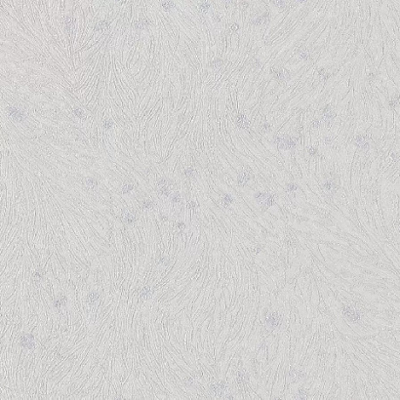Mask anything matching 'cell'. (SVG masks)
<instances>
[{
  "label": "cell",
  "instance_id": "obj_1",
  "mask_svg": "<svg viewBox=\"0 0 400 400\" xmlns=\"http://www.w3.org/2000/svg\"><path fill=\"white\" fill-rule=\"evenodd\" d=\"M274 143L280 149H293L297 146V139L291 136H282L274 138Z\"/></svg>",
  "mask_w": 400,
  "mask_h": 400
},
{
  "label": "cell",
  "instance_id": "obj_2",
  "mask_svg": "<svg viewBox=\"0 0 400 400\" xmlns=\"http://www.w3.org/2000/svg\"><path fill=\"white\" fill-rule=\"evenodd\" d=\"M270 74H272L273 78H274L277 82H283V81L287 80L289 77H290V72L289 70L285 69L284 68L280 65H273L270 68Z\"/></svg>",
  "mask_w": 400,
  "mask_h": 400
},
{
  "label": "cell",
  "instance_id": "obj_3",
  "mask_svg": "<svg viewBox=\"0 0 400 400\" xmlns=\"http://www.w3.org/2000/svg\"><path fill=\"white\" fill-rule=\"evenodd\" d=\"M343 314L347 320L350 322H353V323H355V322H357L359 319H360L359 313L355 309H353L352 307H350L349 306L343 307Z\"/></svg>",
  "mask_w": 400,
  "mask_h": 400
},
{
  "label": "cell",
  "instance_id": "obj_4",
  "mask_svg": "<svg viewBox=\"0 0 400 400\" xmlns=\"http://www.w3.org/2000/svg\"><path fill=\"white\" fill-rule=\"evenodd\" d=\"M20 346L27 349H34V337L31 334H24L20 339Z\"/></svg>",
  "mask_w": 400,
  "mask_h": 400
},
{
  "label": "cell",
  "instance_id": "obj_5",
  "mask_svg": "<svg viewBox=\"0 0 400 400\" xmlns=\"http://www.w3.org/2000/svg\"><path fill=\"white\" fill-rule=\"evenodd\" d=\"M280 322H281V318L279 316L278 312H276L269 313L268 316L266 317V325L271 329L278 327L280 325Z\"/></svg>",
  "mask_w": 400,
  "mask_h": 400
},
{
  "label": "cell",
  "instance_id": "obj_6",
  "mask_svg": "<svg viewBox=\"0 0 400 400\" xmlns=\"http://www.w3.org/2000/svg\"><path fill=\"white\" fill-rule=\"evenodd\" d=\"M7 112H8L9 115L12 117V119L17 121V122H22L25 119V114L23 112H21L20 109H18L17 107L15 106H9L7 109Z\"/></svg>",
  "mask_w": 400,
  "mask_h": 400
},
{
  "label": "cell",
  "instance_id": "obj_7",
  "mask_svg": "<svg viewBox=\"0 0 400 400\" xmlns=\"http://www.w3.org/2000/svg\"><path fill=\"white\" fill-rule=\"evenodd\" d=\"M150 25H151V22H150V20L149 19V18L142 16L139 20H137V21L134 22V24H133V27H134V28L137 29V30H143V29H146V28H149Z\"/></svg>",
  "mask_w": 400,
  "mask_h": 400
},
{
  "label": "cell",
  "instance_id": "obj_8",
  "mask_svg": "<svg viewBox=\"0 0 400 400\" xmlns=\"http://www.w3.org/2000/svg\"><path fill=\"white\" fill-rule=\"evenodd\" d=\"M354 143L355 146L360 147L362 149H367L369 146V138H367L366 135H358L354 139Z\"/></svg>",
  "mask_w": 400,
  "mask_h": 400
},
{
  "label": "cell",
  "instance_id": "obj_9",
  "mask_svg": "<svg viewBox=\"0 0 400 400\" xmlns=\"http://www.w3.org/2000/svg\"><path fill=\"white\" fill-rule=\"evenodd\" d=\"M235 123H236V125H237V127L239 129H243V130H245V129L249 128V121H248L246 116L244 115V114H242V113H239L238 115L236 116Z\"/></svg>",
  "mask_w": 400,
  "mask_h": 400
},
{
  "label": "cell",
  "instance_id": "obj_10",
  "mask_svg": "<svg viewBox=\"0 0 400 400\" xmlns=\"http://www.w3.org/2000/svg\"><path fill=\"white\" fill-rule=\"evenodd\" d=\"M252 179V174L249 171H243L237 177V183L240 187H244Z\"/></svg>",
  "mask_w": 400,
  "mask_h": 400
},
{
  "label": "cell",
  "instance_id": "obj_11",
  "mask_svg": "<svg viewBox=\"0 0 400 400\" xmlns=\"http://www.w3.org/2000/svg\"><path fill=\"white\" fill-rule=\"evenodd\" d=\"M275 204V196L273 194H268L266 199L264 202L261 203V210L262 212H265L268 208H270L271 206H273Z\"/></svg>",
  "mask_w": 400,
  "mask_h": 400
},
{
  "label": "cell",
  "instance_id": "obj_12",
  "mask_svg": "<svg viewBox=\"0 0 400 400\" xmlns=\"http://www.w3.org/2000/svg\"><path fill=\"white\" fill-rule=\"evenodd\" d=\"M323 116L325 118V120L328 121V122L332 121L336 117V112L332 109L331 106L328 105V106H325V109H323Z\"/></svg>",
  "mask_w": 400,
  "mask_h": 400
},
{
  "label": "cell",
  "instance_id": "obj_13",
  "mask_svg": "<svg viewBox=\"0 0 400 400\" xmlns=\"http://www.w3.org/2000/svg\"><path fill=\"white\" fill-rule=\"evenodd\" d=\"M137 216L133 213H126L123 215V217L121 218V221L123 223L127 224V225H133L137 222Z\"/></svg>",
  "mask_w": 400,
  "mask_h": 400
},
{
  "label": "cell",
  "instance_id": "obj_14",
  "mask_svg": "<svg viewBox=\"0 0 400 400\" xmlns=\"http://www.w3.org/2000/svg\"><path fill=\"white\" fill-rule=\"evenodd\" d=\"M268 19H269V13H268V12H265V13H264L262 15H261V16H259L258 18H256V19H255V21L253 22V24H254L255 25H262V24H265L266 22L268 21Z\"/></svg>",
  "mask_w": 400,
  "mask_h": 400
},
{
  "label": "cell",
  "instance_id": "obj_15",
  "mask_svg": "<svg viewBox=\"0 0 400 400\" xmlns=\"http://www.w3.org/2000/svg\"><path fill=\"white\" fill-rule=\"evenodd\" d=\"M109 28V22L107 21H100L99 23H97L94 27V30L95 31H102V30H106V29Z\"/></svg>",
  "mask_w": 400,
  "mask_h": 400
},
{
  "label": "cell",
  "instance_id": "obj_16",
  "mask_svg": "<svg viewBox=\"0 0 400 400\" xmlns=\"http://www.w3.org/2000/svg\"><path fill=\"white\" fill-rule=\"evenodd\" d=\"M99 299H100V295L97 293V292H90V293L87 295L86 302H87V303H89V305H93V303H97L99 301Z\"/></svg>",
  "mask_w": 400,
  "mask_h": 400
},
{
  "label": "cell",
  "instance_id": "obj_17",
  "mask_svg": "<svg viewBox=\"0 0 400 400\" xmlns=\"http://www.w3.org/2000/svg\"><path fill=\"white\" fill-rule=\"evenodd\" d=\"M141 206H142V208H143V209L151 210V209H153L154 207H155V203H154L151 199L146 198V199H143V200L142 203H141Z\"/></svg>",
  "mask_w": 400,
  "mask_h": 400
},
{
  "label": "cell",
  "instance_id": "obj_18",
  "mask_svg": "<svg viewBox=\"0 0 400 400\" xmlns=\"http://www.w3.org/2000/svg\"><path fill=\"white\" fill-rule=\"evenodd\" d=\"M84 183L85 184L89 187V188H95L98 187V181L95 179V178L92 177H87L84 179Z\"/></svg>",
  "mask_w": 400,
  "mask_h": 400
},
{
  "label": "cell",
  "instance_id": "obj_19",
  "mask_svg": "<svg viewBox=\"0 0 400 400\" xmlns=\"http://www.w3.org/2000/svg\"><path fill=\"white\" fill-rule=\"evenodd\" d=\"M65 303H66V297H65V295L62 294V295L59 296L58 299H56L54 301V306L58 307V309H60L62 306H65Z\"/></svg>",
  "mask_w": 400,
  "mask_h": 400
},
{
  "label": "cell",
  "instance_id": "obj_20",
  "mask_svg": "<svg viewBox=\"0 0 400 400\" xmlns=\"http://www.w3.org/2000/svg\"><path fill=\"white\" fill-rule=\"evenodd\" d=\"M157 187H165V186H167V187H171V186H173L174 184V181H172V180H170V179H168V178H161V179H159L158 181H157Z\"/></svg>",
  "mask_w": 400,
  "mask_h": 400
},
{
  "label": "cell",
  "instance_id": "obj_21",
  "mask_svg": "<svg viewBox=\"0 0 400 400\" xmlns=\"http://www.w3.org/2000/svg\"><path fill=\"white\" fill-rule=\"evenodd\" d=\"M134 184L133 183H131V181H126V183L122 186V188H121V192L123 194H127V193H129V192H131L133 190H134Z\"/></svg>",
  "mask_w": 400,
  "mask_h": 400
},
{
  "label": "cell",
  "instance_id": "obj_22",
  "mask_svg": "<svg viewBox=\"0 0 400 400\" xmlns=\"http://www.w3.org/2000/svg\"><path fill=\"white\" fill-rule=\"evenodd\" d=\"M268 195V193H266V192L259 191V192H256V193H255L254 198H255V200H256L258 203H260V204H261V203H262L266 199Z\"/></svg>",
  "mask_w": 400,
  "mask_h": 400
},
{
  "label": "cell",
  "instance_id": "obj_23",
  "mask_svg": "<svg viewBox=\"0 0 400 400\" xmlns=\"http://www.w3.org/2000/svg\"><path fill=\"white\" fill-rule=\"evenodd\" d=\"M298 53L300 54V57H301L303 60H309V59L310 58V55H309V51L306 49V48L305 47V46H302L300 49L298 50Z\"/></svg>",
  "mask_w": 400,
  "mask_h": 400
},
{
  "label": "cell",
  "instance_id": "obj_24",
  "mask_svg": "<svg viewBox=\"0 0 400 400\" xmlns=\"http://www.w3.org/2000/svg\"><path fill=\"white\" fill-rule=\"evenodd\" d=\"M160 6H161V8L164 11H166V12H169V11H171L174 7H175V3H174L173 1H161L160 2Z\"/></svg>",
  "mask_w": 400,
  "mask_h": 400
},
{
  "label": "cell",
  "instance_id": "obj_25",
  "mask_svg": "<svg viewBox=\"0 0 400 400\" xmlns=\"http://www.w3.org/2000/svg\"><path fill=\"white\" fill-rule=\"evenodd\" d=\"M232 202H233V198L229 194L223 195V197H222V203H223V205L225 207V208H228V207L232 204Z\"/></svg>",
  "mask_w": 400,
  "mask_h": 400
},
{
  "label": "cell",
  "instance_id": "obj_26",
  "mask_svg": "<svg viewBox=\"0 0 400 400\" xmlns=\"http://www.w3.org/2000/svg\"><path fill=\"white\" fill-rule=\"evenodd\" d=\"M150 292H151V288H150V286H146V287H143V290L141 291V294H140V299H141V301H144V300H146L147 299V297H149V295L150 294Z\"/></svg>",
  "mask_w": 400,
  "mask_h": 400
},
{
  "label": "cell",
  "instance_id": "obj_27",
  "mask_svg": "<svg viewBox=\"0 0 400 400\" xmlns=\"http://www.w3.org/2000/svg\"><path fill=\"white\" fill-rule=\"evenodd\" d=\"M324 190H327V191H330V192H335L336 190H337V187H336V184L333 183V181H326V183L324 184Z\"/></svg>",
  "mask_w": 400,
  "mask_h": 400
},
{
  "label": "cell",
  "instance_id": "obj_28",
  "mask_svg": "<svg viewBox=\"0 0 400 400\" xmlns=\"http://www.w3.org/2000/svg\"><path fill=\"white\" fill-rule=\"evenodd\" d=\"M198 8H199V10L201 11L202 13H206L207 11H208V9L210 8V3L207 2V1L200 2L198 4Z\"/></svg>",
  "mask_w": 400,
  "mask_h": 400
},
{
  "label": "cell",
  "instance_id": "obj_29",
  "mask_svg": "<svg viewBox=\"0 0 400 400\" xmlns=\"http://www.w3.org/2000/svg\"><path fill=\"white\" fill-rule=\"evenodd\" d=\"M157 191H158L159 194L164 195V196H169L170 193H171V192H170V187H167V186L158 187Z\"/></svg>",
  "mask_w": 400,
  "mask_h": 400
},
{
  "label": "cell",
  "instance_id": "obj_30",
  "mask_svg": "<svg viewBox=\"0 0 400 400\" xmlns=\"http://www.w3.org/2000/svg\"><path fill=\"white\" fill-rule=\"evenodd\" d=\"M64 23H65V29L69 31L70 29H71V28L73 27V20H72V18L71 17H65Z\"/></svg>",
  "mask_w": 400,
  "mask_h": 400
},
{
  "label": "cell",
  "instance_id": "obj_31",
  "mask_svg": "<svg viewBox=\"0 0 400 400\" xmlns=\"http://www.w3.org/2000/svg\"><path fill=\"white\" fill-rule=\"evenodd\" d=\"M73 114L76 116V117H78V118H80V119H85L86 118V116H85V113H84V112H83V109H73Z\"/></svg>",
  "mask_w": 400,
  "mask_h": 400
},
{
  "label": "cell",
  "instance_id": "obj_32",
  "mask_svg": "<svg viewBox=\"0 0 400 400\" xmlns=\"http://www.w3.org/2000/svg\"><path fill=\"white\" fill-rule=\"evenodd\" d=\"M181 194H180V192L179 191H176V192H174V193L171 195V201L173 202V203H175V204H177V203H180L181 202Z\"/></svg>",
  "mask_w": 400,
  "mask_h": 400
},
{
  "label": "cell",
  "instance_id": "obj_33",
  "mask_svg": "<svg viewBox=\"0 0 400 400\" xmlns=\"http://www.w3.org/2000/svg\"><path fill=\"white\" fill-rule=\"evenodd\" d=\"M42 277H43V272L40 271V270H36V271L33 272V274H32V278L34 281H36V282H38V281L41 280Z\"/></svg>",
  "mask_w": 400,
  "mask_h": 400
},
{
  "label": "cell",
  "instance_id": "obj_34",
  "mask_svg": "<svg viewBox=\"0 0 400 400\" xmlns=\"http://www.w3.org/2000/svg\"><path fill=\"white\" fill-rule=\"evenodd\" d=\"M184 175H186L187 178H193L194 177V175H195V170L193 169V168H191V167H190V168H187L186 170H184Z\"/></svg>",
  "mask_w": 400,
  "mask_h": 400
},
{
  "label": "cell",
  "instance_id": "obj_35",
  "mask_svg": "<svg viewBox=\"0 0 400 400\" xmlns=\"http://www.w3.org/2000/svg\"><path fill=\"white\" fill-rule=\"evenodd\" d=\"M103 128H105L106 130H109V129H112V126H113V121H112V119H106L105 121H103Z\"/></svg>",
  "mask_w": 400,
  "mask_h": 400
},
{
  "label": "cell",
  "instance_id": "obj_36",
  "mask_svg": "<svg viewBox=\"0 0 400 400\" xmlns=\"http://www.w3.org/2000/svg\"><path fill=\"white\" fill-rule=\"evenodd\" d=\"M297 190H298V186L296 184L291 183V184H286V190L288 192H294Z\"/></svg>",
  "mask_w": 400,
  "mask_h": 400
},
{
  "label": "cell",
  "instance_id": "obj_37",
  "mask_svg": "<svg viewBox=\"0 0 400 400\" xmlns=\"http://www.w3.org/2000/svg\"><path fill=\"white\" fill-rule=\"evenodd\" d=\"M222 65H223V61L220 60V59H218V60H215L212 62H210V66H211V68H220Z\"/></svg>",
  "mask_w": 400,
  "mask_h": 400
},
{
  "label": "cell",
  "instance_id": "obj_38",
  "mask_svg": "<svg viewBox=\"0 0 400 400\" xmlns=\"http://www.w3.org/2000/svg\"><path fill=\"white\" fill-rule=\"evenodd\" d=\"M307 394H309V390H306V388L302 387V388H300V390H299V395H300V397H301V398L306 399Z\"/></svg>",
  "mask_w": 400,
  "mask_h": 400
},
{
  "label": "cell",
  "instance_id": "obj_39",
  "mask_svg": "<svg viewBox=\"0 0 400 400\" xmlns=\"http://www.w3.org/2000/svg\"><path fill=\"white\" fill-rule=\"evenodd\" d=\"M398 97H396V98H393V99H391L390 101V103H388V105H390V106L391 107V109H395L396 106H397V105H398Z\"/></svg>",
  "mask_w": 400,
  "mask_h": 400
},
{
  "label": "cell",
  "instance_id": "obj_40",
  "mask_svg": "<svg viewBox=\"0 0 400 400\" xmlns=\"http://www.w3.org/2000/svg\"><path fill=\"white\" fill-rule=\"evenodd\" d=\"M307 151H309V153L310 154V155H315L316 153H317V149L316 147H314V146H312V147H309V149H307Z\"/></svg>",
  "mask_w": 400,
  "mask_h": 400
},
{
  "label": "cell",
  "instance_id": "obj_41",
  "mask_svg": "<svg viewBox=\"0 0 400 400\" xmlns=\"http://www.w3.org/2000/svg\"><path fill=\"white\" fill-rule=\"evenodd\" d=\"M269 128H270V125H269L268 123H262V126H261L262 131H264V132L268 131V130H269Z\"/></svg>",
  "mask_w": 400,
  "mask_h": 400
},
{
  "label": "cell",
  "instance_id": "obj_42",
  "mask_svg": "<svg viewBox=\"0 0 400 400\" xmlns=\"http://www.w3.org/2000/svg\"><path fill=\"white\" fill-rule=\"evenodd\" d=\"M177 228L180 229V230H184V228H186V225H184V223H183V222H179V223H177Z\"/></svg>",
  "mask_w": 400,
  "mask_h": 400
},
{
  "label": "cell",
  "instance_id": "obj_43",
  "mask_svg": "<svg viewBox=\"0 0 400 400\" xmlns=\"http://www.w3.org/2000/svg\"><path fill=\"white\" fill-rule=\"evenodd\" d=\"M238 28H239V25L237 24H232L231 27H230V30L231 31H237Z\"/></svg>",
  "mask_w": 400,
  "mask_h": 400
},
{
  "label": "cell",
  "instance_id": "obj_44",
  "mask_svg": "<svg viewBox=\"0 0 400 400\" xmlns=\"http://www.w3.org/2000/svg\"><path fill=\"white\" fill-rule=\"evenodd\" d=\"M260 65H261L260 62H259V60H256V59H255L253 62H252V66H253V68H259Z\"/></svg>",
  "mask_w": 400,
  "mask_h": 400
},
{
  "label": "cell",
  "instance_id": "obj_45",
  "mask_svg": "<svg viewBox=\"0 0 400 400\" xmlns=\"http://www.w3.org/2000/svg\"><path fill=\"white\" fill-rule=\"evenodd\" d=\"M187 207L190 209H194L195 207H196V202L195 201H190V203L187 204Z\"/></svg>",
  "mask_w": 400,
  "mask_h": 400
},
{
  "label": "cell",
  "instance_id": "obj_46",
  "mask_svg": "<svg viewBox=\"0 0 400 400\" xmlns=\"http://www.w3.org/2000/svg\"><path fill=\"white\" fill-rule=\"evenodd\" d=\"M261 251H262V247H260V246L255 247V249L253 250V254H254V255H258Z\"/></svg>",
  "mask_w": 400,
  "mask_h": 400
},
{
  "label": "cell",
  "instance_id": "obj_47",
  "mask_svg": "<svg viewBox=\"0 0 400 400\" xmlns=\"http://www.w3.org/2000/svg\"><path fill=\"white\" fill-rule=\"evenodd\" d=\"M160 220H161V222H167L168 220H169V218H168V216L167 215H160Z\"/></svg>",
  "mask_w": 400,
  "mask_h": 400
},
{
  "label": "cell",
  "instance_id": "obj_48",
  "mask_svg": "<svg viewBox=\"0 0 400 400\" xmlns=\"http://www.w3.org/2000/svg\"><path fill=\"white\" fill-rule=\"evenodd\" d=\"M319 124H320V122H319V120H313V122H312V126H313V128H318L319 127Z\"/></svg>",
  "mask_w": 400,
  "mask_h": 400
},
{
  "label": "cell",
  "instance_id": "obj_49",
  "mask_svg": "<svg viewBox=\"0 0 400 400\" xmlns=\"http://www.w3.org/2000/svg\"><path fill=\"white\" fill-rule=\"evenodd\" d=\"M273 3L276 4V6H285V4H286L284 1H274Z\"/></svg>",
  "mask_w": 400,
  "mask_h": 400
},
{
  "label": "cell",
  "instance_id": "obj_50",
  "mask_svg": "<svg viewBox=\"0 0 400 400\" xmlns=\"http://www.w3.org/2000/svg\"><path fill=\"white\" fill-rule=\"evenodd\" d=\"M184 381H186L187 384H192V381H192V379H191V378H190V377H187L186 379H184Z\"/></svg>",
  "mask_w": 400,
  "mask_h": 400
},
{
  "label": "cell",
  "instance_id": "obj_51",
  "mask_svg": "<svg viewBox=\"0 0 400 400\" xmlns=\"http://www.w3.org/2000/svg\"><path fill=\"white\" fill-rule=\"evenodd\" d=\"M330 76H331V74H330V73H325V74L323 75V79H324V80L326 81V80H327L328 78H330Z\"/></svg>",
  "mask_w": 400,
  "mask_h": 400
},
{
  "label": "cell",
  "instance_id": "obj_52",
  "mask_svg": "<svg viewBox=\"0 0 400 400\" xmlns=\"http://www.w3.org/2000/svg\"><path fill=\"white\" fill-rule=\"evenodd\" d=\"M318 73H319V75H322V76H323V75L325 74V68H321V69H319V70H318Z\"/></svg>",
  "mask_w": 400,
  "mask_h": 400
},
{
  "label": "cell",
  "instance_id": "obj_53",
  "mask_svg": "<svg viewBox=\"0 0 400 400\" xmlns=\"http://www.w3.org/2000/svg\"><path fill=\"white\" fill-rule=\"evenodd\" d=\"M214 20L216 21V22H220V18H219V16H214Z\"/></svg>",
  "mask_w": 400,
  "mask_h": 400
}]
</instances>
